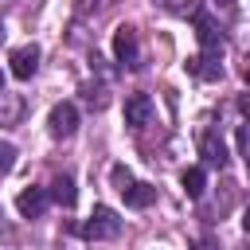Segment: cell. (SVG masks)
Listing matches in <instances>:
<instances>
[{
    "mask_svg": "<svg viewBox=\"0 0 250 250\" xmlns=\"http://www.w3.org/2000/svg\"><path fill=\"white\" fill-rule=\"evenodd\" d=\"M234 141H238V152H242V160L250 164V121H246V125H238V133H234Z\"/></svg>",
    "mask_w": 250,
    "mask_h": 250,
    "instance_id": "15",
    "label": "cell"
},
{
    "mask_svg": "<svg viewBox=\"0 0 250 250\" xmlns=\"http://www.w3.org/2000/svg\"><path fill=\"white\" fill-rule=\"evenodd\" d=\"M191 23H195V39H199V47H203V51H223V31L215 27V20H211V16L195 12V16H191Z\"/></svg>",
    "mask_w": 250,
    "mask_h": 250,
    "instance_id": "9",
    "label": "cell"
},
{
    "mask_svg": "<svg viewBox=\"0 0 250 250\" xmlns=\"http://www.w3.org/2000/svg\"><path fill=\"white\" fill-rule=\"evenodd\" d=\"M180 188L191 195V199H199L203 195V188H207V172L199 168V164H191V168H184V176H180Z\"/></svg>",
    "mask_w": 250,
    "mask_h": 250,
    "instance_id": "12",
    "label": "cell"
},
{
    "mask_svg": "<svg viewBox=\"0 0 250 250\" xmlns=\"http://www.w3.org/2000/svg\"><path fill=\"white\" fill-rule=\"evenodd\" d=\"M113 59L121 62V66H141V43H137V27H129V23H121L117 31H113Z\"/></svg>",
    "mask_w": 250,
    "mask_h": 250,
    "instance_id": "3",
    "label": "cell"
},
{
    "mask_svg": "<svg viewBox=\"0 0 250 250\" xmlns=\"http://www.w3.org/2000/svg\"><path fill=\"white\" fill-rule=\"evenodd\" d=\"M188 70L199 74V78H207V82L223 78V51H199L195 59H188Z\"/></svg>",
    "mask_w": 250,
    "mask_h": 250,
    "instance_id": "7",
    "label": "cell"
},
{
    "mask_svg": "<svg viewBox=\"0 0 250 250\" xmlns=\"http://www.w3.org/2000/svg\"><path fill=\"white\" fill-rule=\"evenodd\" d=\"M82 94H86V102H90V109H102V105L109 102V94H105V86H86Z\"/></svg>",
    "mask_w": 250,
    "mask_h": 250,
    "instance_id": "14",
    "label": "cell"
},
{
    "mask_svg": "<svg viewBox=\"0 0 250 250\" xmlns=\"http://www.w3.org/2000/svg\"><path fill=\"white\" fill-rule=\"evenodd\" d=\"M0 90H4V74H0Z\"/></svg>",
    "mask_w": 250,
    "mask_h": 250,
    "instance_id": "24",
    "label": "cell"
},
{
    "mask_svg": "<svg viewBox=\"0 0 250 250\" xmlns=\"http://www.w3.org/2000/svg\"><path fill=\"white\" fill-rule=\"evenodd\" d=\"M8 62H12V74H16L20 82H27V78L39 70V47H35V43H27V47H16Z\"/></svg>",
    "mask_w": 250,
    "mask_h": 250,
    "instance_id": "6",
    "label": "cell"
},
{
    "mask_svg": "<svg viewBox=\"0 0 250 250\" xmlns=\"http://www.w3.org/2000/svg\"><path fill=\"white\" fill-rule=\"evenodd\" d=\"M16 117H20V98L0 90V121H16Z\"/></svg>",
    "mask_w": 250,
    "mask_h": 250,
    "instance_id": "13",
    "label": "cell"
},
{
    "mask_svg": "<svg viewBox=\"0 0 250 250\" xmlns=\"http://www.w3.org/2000/svg\"><path fill=\"white\" fill-rule=\"evenodd\" d=\"M47 125H51V137H70L74 129H78V105L74 102H59L55 109H51V117H47Z\"/></svg>",
    "mask_w": 250,
    "mask_h": 250,
    "instance_id": "5",
    "label": "cell"
},
{
    "mask_svg": "<svg viewBox=\"0 0 250 250\" xmlns=\"http://www.w3.org/2000/svg\"><path fill=\"white\" fill-rule=\"evenodd\" d=\"M109 4H113V0H82V4H78V16H102Z\"/></svg>",
    "mask_w": 250,
    "mask_h": 250,
    "instance_id": "17",
    "label": "cell"
},
{
    "mask_svg": "<svg viewBox=\"0 0 250 250\" xmlns=\"http://www.w3.org/2000/svg\"><path fill=\"white\" fill-rule=\"evenodd\" d=\"M242 78H246V86H250V59L242 62Z\"/></svg>",
    "mask_w": 250,
    "mask_h": 250,
    "instance_id": "22",
    "label": "cell"
},
{
    "mask_svg": "<svg viewBox=\"0 0 250 250\" xmlns=\"http://www.w3.org/2000/svg\"><path fill=\"white\" fill-rule=\"evenodd\" d=\"M246 168H250V164H246Z\"/></svg>",
    "mask_w": 250,
    "mask_h": 250,
    "instance_id": "25",
    "label": "cell"
},
{
    "mask_svg": "<svg viewBox=\"0 0 250 250\" xmlns=\"http://www.w3.org/2000/svg\"><path fill=\"white\" fill-rule=\"evenodd\" d=\"M199 156L211 164V168H227V145L215 129H203L199 133Z\"/></svg>",
    "mask_w": 250,
    "mask_h": 250,
    "instance_id": "8",
    "label": "cell"
},
{
    "mask_svg": "<svg viewBox=\"0 0 250 250\" xmlns=\"http://www.w3.org/2000/svg\"><path fill=\"white\" fill-rule=\"evenodd\" d=\"M47 188H23L20 195H16V207H20V215L23 219H39L43 211H47Z\"/></svg>",
    "mask_w": 250,
    "mask_h": 250,
    "instance_id": "10",
    "label": "cell"
},
{
    "mask_svg": "<svg viewBox=\"0 0 250 250\" xmlns=\"http://www.w3.org/2000/svg\"><path fill=\"white\" fill-rule=\"evenodd\" d=\"M47 195H51V199H55L59 207H74V199H78V191H74V180H70L66 172H59V176L51 180Z\"/></svg>",
    "mask_w": 250,
    "mask_h": 250,
    "instance_id": "11",
    "label": "cell"
},
{
    "mask_svg": "<svg viewBox=\"0 0 250 250\" xmlns=\"http://www.w3.org/2000/svg\"><path fill=\"white\" fill-rule=\"evenodd\" d=\"M195 250H219V242H215L211 234H199V238H195Z\"/></svg>",
    "mask_w": 250,
    "mask_h": 250,
    "instance_id": "18",
    "label": "cell"
},
{
    "mask_svg": "<svg viewBox=\"0 0 250 250\" xmlns=\"http://www.w3.org/2000/svg\"><path fill=\"white\" fill-rule=\"evenodd\" d=\"M242 230L250 234V203H246V211H242Z\"/></svg>",
    "mask_w": 250,
    "mask_h": 250,
    "instance_id": "21",
    "label": "cell"
},
{
    "mask_svg": "<svg viewBox=\"0 0 250 250\" xmlns=\"http://www.w3.org/2000/svg\"><path fill=\"white\" fill-rule=\"evenodd\" d=\"M121 227H125V219L113 211V207H105V203H98L94 211H90V219L82 223V238L86 242H109V238H117L121 234Z\"/></svg>",
    "mask_w": 250,
    "mask_h": 250,
    "instance_id": "1",
    "label": "cell"
},
{
    "mask_svg": "<svg viewBox=\"0 0 250 250\" xmlns=\"http://www.w3.org/2000/svg\"><path fill=\"white\" fill-rule=\"evenodd\" d=\"M113 188H117V195L129 203V207H137V211H145L152 199H156V188L152 184H141V180H133V172L125 168V164H113Z\"/></svg>",
    "mask_w": 250,
    "mask_h": 250,
    "instance_id": "2",
    "label": "cell"
},
{
    "mask_svg": "<svg viewBox=\"0 0 250 250\" xmlns=\"http://www.w3.org/2000/svg\"><path fill=\"white\" fill-rule=\"evenodd\" d=\"M12 234H16V230H12V223H8V219H4V211H0V242H8Z\"/></svg>",
    "mask_w": 250,
    "mask_h": 250,
    "instance_id": "19",
    "label": "cell"
},
{
    "mask_svg": "<svg viewBox=\"0 0 250 250\" xmlns=\"http://www.w3.org/2000/svg\"><path fill=\"white\" fill-rule=\"evenodd\" d=\"M12 164H16V145L0 141V176H4V172H12Z\"/></svg>",
    "mask_w": 250,
    "mask_h": 250,
    "instance_id": "16",
    "label": "cell"
},
{
    "mask_svg": "<svg viewBox=\"0 0 250 250\" xmlns=\"http://www.w3.org/2000/svg\"><path fill=\"white\" fill-rule=\"evenodd\" d=\"M211 4H219V8H230V4H234V0H211Z\"/></svg>",
    "mask_w": 250,
    "mask_h": 250,
    "instance_id": "23",
    "label": "cell"
},
{
    "mask_svg": "<svg viewBox=\"0 0 250 250\" xmlns=\"http://www.w3.org/2000/svg\"><path fill=\"white\" fill-rule=\"evenodd\" d=\"M152 113H156V105H152L148 94H129L125 98V125L129 129H145L152 121Z\"/></svg>",
    "mask_w": 250,
    "mask_h": 250,
    "instance_id": "4",
    "label": "cell"
},
{
    "mask_svg": "<svg viewBox=\"0 0 250 250\" xmlns=\"http://www.w3.org/2000/svg\"><path fill=\"white\" fill-rule=\"evenodd\" d=\"M238 109H242V117L250 121V90H246V94H238Z\"/></svg>",
    "mask_w": 250,
    "mask_h": 250,
    "instance_id": "20",
    "label": "cell"
}]
</instances>
